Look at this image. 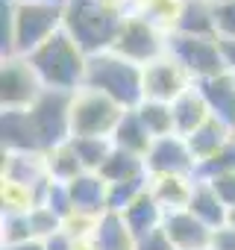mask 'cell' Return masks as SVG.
<instances>
[{"label": "cell", "instance_id": "cell-12", "mask_svg": "<svg viewBox=\"0 0 235 250\" xmlns=\"http://www.w3.org/2000/svg\"><path fill=\"white\" fill-rule=\"evenodd\" d=\"M162 229H165V235L174 241L176 250H209L212 229H209L200 218H194L188 209L165 212Z\"/></svg>", "mask_w": 235, "mask_h": 250}, {"label": "cell", "instance_id": "cell-28", "mask_svg": "<svg viewBox=\"0 0 235 250\" xmlns=\"http://www.w3.org/2000/svg\"><path fill=\"white\" fill-rule=\"evenodd\" d=\"M209 186L217 191V197L226 203V209H229V206H235V171L220 174V177H212V180H209Z\"/></svg>", "mask_w": 235, "mask_h": 250}, {"label": "cell", "instance_id": "cell-14", "mask_svg": "<svg viewBox=\"0 0 235 250\" xmlns=\"http://www.w3.org/2000/svg\"><path fill=\"white\" fill-rule=\"evenodd\" d=\"M68 191H71V203H74V212L79 218H94V215H106V200H109V183L100 177V174H79L74 183H68Z\"/></svg>", "mask_w": 235, "mask_h": 250}, {"label": "cell", "instance_id": "cell-30", "mask_svg": "<svg viewBox=\"0 0 235 250\" xmlns=\"http://www.w3.org/2000/svg\"><path fill=\"white\" fill-rule=\"evenodd\" d=\"M209 250H235V227H217L212 229V241H209Z\"/></svg>", "mask_w": 235, "mask_h": 250}, {"label": "cell", "instance_id": "cell-21", "mask_svg": "<svg viewBox=\"0 0 235 250\" xmlns=\"http://www.w3.org/2000/svg\"><path fill=\"white\" fill-rule=\"evenodd\" d=\"M185 142H188L191 156H194V159H197V165H200V162L212 159L220 147H226V145L232 142V136H229V127H223L220 121L209 118V121L203 124V127H200L194 136H188Z\"/></svg>", "mask_w": 235, "mask_h": 250}, {"label": "cell", "instance_id": "cell-26", "mask_svg": "<svg viewBox=\"0 0 235 250\" xmlns=\"http://www.w3.org/2000/svg\"><path fill=\"white\" fill-rule=\"evenodd\" d=\"M71 147L79 159V165L91 174L100 171V165L109 159V153L115 150L112 139H71Z\"/></svg>", "mask_w": 235, "mask_h": 250}, {"label": "cell", "instance_id": "cell-32", "mask_svg": "<svg viewBox=\"0 0 235 250\" xmlns=\"http://www.w3.org/2000/svg\"><path fill=\"white\" fill-rule=\"evenodd\" d=\"M220 44V56H223V65L229 74H235V39H217Z\"/></svg>", "mask_w": 235, "mask_h": 250}, {"label": "cell", "instance_id": "cell-5", "mask_svg": "<svg viewBox=\"0 0 235 250\" xmlns=\"http://www.w3.org/2000/svg\"><path fill=\"white\" fill-rule=\"evenodd\" d=\"M65 27V6L18 3L12 9V53L30 56Z\"/></svg>", "mask_w": 235, "mask_h": 250}, {"label": "cell", "instance_id": "cell-11", "mask_svg": "<svg viewBox=\"0 0 235 250\" xmlns=\"http://www.w3.org/2000/svg\"><path fill=\"white\" fill-rule=\"evenodd\" d=\"M185 77H188V74H185L171 56H165V59L153 62V65H147V68H144V100L174 103V100L188 88Z\"/></svg>", "mask_w": 235, "mask_h": 250}, {"label": "cell", "instance_id": "cell-8", "mask_svg": "<svg viewBox=\"0 0 235 250\" xmlns=\"http://www.w3.org/2000/svg\"><path fill=\"white\" fill-rule=\"evenodd\" d=\"M112 53H118L121 59L133 62V65H153L159 59H165V42H159V33L156 27H150L147 21L141 18H130L121 33H118L115 44H112Z\"/></svg>", "mask_w": 235, "mask_h": 250}, {"label": "cell", "instance_id": "cell-25", "mask_svg": "<svg viewBox=\"0 0 235 250\" xmlns=\"http://www.w3.org/2000/svg\"><path fill=\"white\" fill-rule=\"evenodd\" d=\"M136 112H138V118L144 121V127L150 130V136H153V139H162V136H176V133H174V109H171V103L144 100Z\"/></svg>", "mask_w": 235, "mask_h": 250}, {"label": "cell", "instance_id": "cell-15", "mask_svg": "<svg viewBox=\"0 0 235 250\" xmlns=\"http://www.w3.org/2000/svg\"><path fill=\"white\" fill-rule=\"evenodd\" d=\"M3 145L12 153H39V150H44L30 109H3Z\"/></svg>", "mask_w": 235, "mask_h": 250}, {"label": "cell", "instance_id": "cell-37", "mask_svg": "<svg viewBox=\"0 0 235 250\" xmlns=\"http://www.w3.org/2000/svg\"><path fill=\"white\" fill-rule=\"evenodd\" d=\"M232 77H235V74H232Z\"/></svg>", "mask_w": 235, "mask_h": 250}, {"label": "cell", "instance_id": "cell-23", "mask_svg": "<svg viewBox=\"0 0 235 250\" xmlns=\"http://www.w3.org/2000/svg\"><path fill=\"white\" fill-rule=\"evenodd\" d=\"M191 191H194V183H191L188 177H159L156 186L150 188V194L156 197V203H159L165 212L188 209Z\"/></svg>", "mask_w": 235, "mask_h": 250}, {"label": "cell", "instance_id": "cell-31", "mask_svg": "<svg viewBox=\"0 0 235 250\" xmlns=\"http://www.w3.org/2000/svg\"><path fill=\"white\" fill-rule=\"evenodd\" d=\"M47 250H77V241H74V232H53L47 241H44Z\"/></svg>", "mask_w": 235, "mask_h": 250}, {"label": "cell", "instance_id": "cell-13", "mask_svg": "<svg viewBox=\"0 0 235 250\" xmlns=\"http://www.w3.org/2000/svg\"><path fill=\"white\" fill-rule=\"evenodd\" d=\"M194 85H197V91L203 94V100H206L212 118L220 121L223 127L235 130V77L226 71V74H217V77L197 80Z\"/></svg>", "mask_w": 235, "mask_h": 250}, {"label": "cell", "instance_id": "cell-2", "mask_svg": "<svg viewBox=\"0 0 235 250\" xmlns=\"http://www.w3.org/2000/svg\"><path fill=\"white\" fill-rule=\"evenodd\" d=\"M27 62L36 68V74L44 83V88L79 91L85 85L88 56L77 47V42L65 33V27L56 36H50L36 53H30Z\"/></svg>", "mask_w": 235, "mask_h": 250}, {"label": "cell", "instance_id": "cell-34", "mask_svg": "<svg viewBox=\"0 0 235 250\" xmlns=\"http://www.w3.org/2000/svg\"><path fill=\"white\" fill-rule=\"evenodd\" d=\"M226 224L235 227V206H229V215H226Z\"/></svg>", "mask_w": 235, "mask_h": 250}, {"label": "cell", "instance_id": "cell-33", "mask_svg": "<svg viewBox=\"0 0 235 250\" xmlns=\"http://www.w3.org/2000/svg\"><path fill=\"white\" fill-rule=\"evenodd\" d=\"M9 250H47L41 241H24V244H15V247H9Z\"/></svg>", "mask_w": 235, "mask_h": 250}, {"label": "cell", "instance_id": "cell-36", "mask_svg": "<svg viewBox=\"0 0 235 250\" xmlns=\"http://www.w3.org/2000/svg\"><path fill=\"white\" fill-rule=\"evenodd\" d=\"M103 3H112V0H103Z\"/></svg>", "mask_w": 235, "mask_h": 250}, {"label": "cell", "instance_id": "cell-22", "mask_svg": "<svg viewBox=\"0 0 235 250\" xmlns=\"http://www.w3.org/2000/svg\"><path fill=\"white\" fill-rule=\"evenodd\" d=\"M94 250H136V238L121 215L106 212L94 227Z\"/></svg>", "mask_w": 235, "mask_h": 250}, {"label": "cell", "instance_id": "cell-19", "mask_svg": "<svg viewBox=\"0 0 235 250\" xmlns=\"http://www.w3.org/2000/svg\"><path fill=\"white\" fill-rule=\"evenodd\" d=\"M188 212L194 218H200L209 229L226 227V215H229V209L217 197V191L209 183H200V180H194V191H191V200H188Z\"/></svg>", "mask_w": 235, "mask_h": 250}, {"label": "cell", "instance_id": "cell-17", "mask_svg": "<svg viewBox=\"0 0 235 250\" xmlns=\"http://www.w3.org/2000/svg\"><path fill=\"white\" fill-rule=\"evenodd\" d=\"M174 33L182 36H200V39H217L215 27V3L212 0H185Z\"/></svg>", "mask_w": 235, "mask_h": 250}, {"label": "cell", "instance_id": "cell-18", "mask_svg": "<svg viewBox=\"0 0 235 250\" xmlns=\"http://www.w3.org/2000/svg\"><path fill=\"white\" fill-rule=\"evenodd\" d=\"M153 136H150V130L144 127V121L138 118V112L133 109V112H127L124 118H121V124L115 127V133H112V145L118 147V150H127V153H133V156H147L150 153V147H153Z\"/></svg>", "mask_w": 235, "mask_h": 250}, {"label": "cell", "instance_id": "cell-3", "mask_svg": "<svg viewBox=\"0 0 235 250\" xmlns=\"http://www.w3.org/2000/svg\"><path fill=\"white\" fill-rule=\"evenodd\" d=\"M85 88L103 91L121 109L133 112L144 103V68L121 59L118 53H97L88 56L85 68Z\"/></svg>", "mask_w": 235, "mask_h": 250}, {"label": "cell", "instance_id": "cell-7", "mask_svg": "<svg viewBox=\"0 0 235 250\" xmlns=\"http://www.w3.org/2000/svg\"><path fill=\"white\" fill-rule=\"evenodd\" d=\"M77 91H59V88H44L41 97L30 106V115L36 121L39 139L44 150H56L71 142V106H74Z\"/></svg>", "mask_w": 235, "mask_h": 250}, {"label": "cell", "instance_id": "cell-4", "mask_svg": "<svg viewBox=\"0 0 235 250\" xmlns=\"http://www.w3.org/2000/svg\"><path fill=\"white\" fill-rule=\"evenodd\" d=\"M127 112L112 97L94 88H79L71 106V139H112Z\"/></svg>", "mask_w": 235, "mask_h": 250}, {"label": "cell", "instance_id": "cell-9", "mask_svg": "<svg viewBox=\"0 0 235 250\" xmlns=\"http://www.w3.org/2000/svg\"><path fill=\"white\" fill-rule=\"evenodd\" d=\"M144 165L156 177H194L197 159L188 150V142L179 136H162L153 142L150 153L144 156Z\"/></svg>", "mask_w": 235, "mask_h": 250}, {"label": "cell", "instance_id": "cell-16", "mask_svg": "<svg viewBox=\"0 0 235 250\" xmlns=\"http://www.w3.org/2000/svg\"><path fill=\"white\" fill-rule=\"evenodd\" d=\"M171 109H174V133L179 139L194 136L203 124L212 118V112H209V106H206V100H203V94L197 91L194 83L171 103Z\"/></svg>", "mask_w": 235, "mask_h": 250}, {"label": "cell", "instance_id": "cell-10", "mask_svg": "<svg viewBox=\"0 0 235 250\" xmlns=\"http://www.w3.org/2000/svg\"><path fill=\"white\" fill-rule=\"evenodd\" d=\"M44 91L36 68L27 59L3 62V109H30Z\"/></svg>", "mask_w": 235, "mask_h": 250}, {"label": "cell", "instance_id": "cell-35", "mask_svg": "<svg viewBox=\"0 0 235 250\" xmlns=\"http://www.w3.org/2000/svg\"><path fill=\"white\" fill-rule=\"evenodd\" d=\"M212 3H226V0H212Z\"/></svg>", "mask_w": 235, "mask_h": 250}, {"label": "cell", "instance_id": "cell-27", "mask_svg": "<svg viewBox=\"0 0 235 250\" xmlns=\"http://www.w3.org/2000/svg\"><path fill=\"white\" fill-rule=\"evenodd\" d=\"M215 27L217 39H235V0L215 3Z\"/></svg>", "mask_w": 235, "mask_h": 250}, {"label": "cell", "instance_id": "cell-6", "mask_svg": "<svg viewBox=\"0 0 235 250\" xmlns=\"http://www.w3.org/2000/svg\"><path fill=\"white\" fill-rule=\"evenodd\" d=\"M165 53H168L194 83H197V80H206V77L226 74V65H223L217 39H200V36L171 33L168 42H165Z\"/></svg>", "mask_w": 235, "mask_h": 250}, {"label": "cell", "instance_id": "cell-1", "mask_svg": "<svg viewBox=\"0 0 235 250\" xmlns=\"http://www.w3.org/2000/svg\"><path fill=\"white\" fill-rule=\"evenodd\" d=\"M124 24V15L103 0H68L65 3V33L85 56L109 53Z\"/></svg>", "mask_w": 235, "mask_h": 250}, {"label": "cell", "instance_id": "cell-20", "mask_svg": "<svg viewBox=\"0 0 235 250\" xmlns=\"http://www.w3.org/2000/svg\"><path fill=\"white\" fill-rule=\"evenodd\" d=\"M124 224L130 227V232H133V238L138 241V238H144V235H150V232H156L159 227H162V221H165V209L156 203V197L150 194V191H144L124 215Z\"/></svg>", "mask_w": 235, "mask_h": 250}, {"label": "cell", "instance_id": "cell-24", "mask_svg": "<svg viewBox=\"0 0 235 250\" xmlns=\"http://www.w3.org/2000/svg\"><path fill=\"white\" fill-rule=\"evenodd\" d=\"M97 174L112 186V183H127V180H136V177L147 174V165H144L141 156H133V153H127V150H118V147H115V150L109 153V159L100 165Z\"/></svg>", "mask_w": 235, "mask_h": 250}, {"label": "cell", "instance_id": "cell-29", "mask_svg": "<svg viewBox=\"0 0 235 250\" xmlns=\"http://www.w3.org/2000/svg\"><path fill=\"white\" fill-rule=\"evenodd\" d=\"M136 250H176V247H174V241L165 235V229L159 227L156 232H150V235L138 238V241H136Z\"/></svg>", "mask_w": 235, "mask_h": 250}]
</instances>
